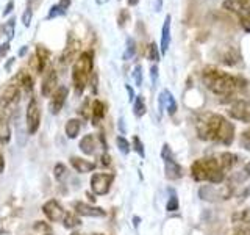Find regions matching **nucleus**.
Segmentation results:
<instances>
[{
    "label": "nucleus",
    "mask_w": 250,
    "mask_h": 235,
    "mask_svg": "<svg viewBox=\"0 0 250 235\" xmlns=\"http://www.w3.org/2000/svg\"><path fill=\"white\" fill-rule=\"evenodd\" d=\"M202 82L211 93H214L216 96L230 99V100H236L242 97V94L247 90V82L244 78L234 77L214 66H208L203 69Z\"/></svg>",
    "instance_id": "obj_1"
},
{
    "label": "nucleus",
    "mask_w": 250,
    "mask_h": 235,
    "mask_svg": "<svg viewBox=\"0 0 250 235\" xmlns=\"http://www.w3.org/2000/svg\"><path fill=\"white\" fill-rule=\"evenodd\" d=\"M191 176L195 182H209V184H222L227 172L221 168L217 159H199L191 164Z\"/></svg>",
    "instance_id": "obj_2"
},
{
    "label": "nucleus",
    "mask_w": 250,
    "mask_h": 235,
    "mask_svg": "<svg viewBox=\"0 0 250 235\" xmlns=\"http://www.w3.org/2000/svg\"><path fill=\"white\" fill-rule=\"evenodd\" d=\"M92 66H94V61H92L91 52H83L75 61V65L72 68V82H74L75 93L78 96L83 94L86 85H88V80L92 72Z\"/></svg>",
    "instance_id": "obj_3"
},
{
    "label": "nucleus",
    "mask_w": 250,
    "mask_h": 235,
    "mask_svg": "<svg viewBox=\"0 0 250 235\" xmlns=\"http://www.w3.org/2000/svg\"><path fill=\"white\" fill-rule=\"evenodd\" d=\"M221 115L216 113H205L199 118V121L195 122V129H197V135L203 141H213L216 140L219 125L222 122Z\"/></svg>",
    "instance_id": "obj_4"
},
{
    "label": "nucleus",
    "mask_w": 250,
    "mask_h": 235,
    "mask_svg": "<svg viewBox=\"0 0 250 235\" xmlns=\"http://www.w3.org/2000/svg\"><path fill=\"white\" fill-rule=\"evenodd\" d=\"M199 196L200 199L208 201V202H219L221 199H230L233 196V185L225 184L221 187L214 185H202L199 188Z\"/></svg>",
    "instance_id": "obj_5"
},
{
    "label": "nucleus",
    "mask_w": 250,
    "mask_h": 235,
    "mask_svg": "<svg viewBox=\"0 0 250 235\" xmlns=\"http://www.w3.org/2000/svg\"><path fill=\"white\" fill-rule=\"evenodd\" d=\"M224 10L234 13L241 21V25L250 31V0H225Z\"/></svg>",
    "instance_id": "obj_6"
},
{
    "label": "nucleus",
    "mask_w": 250,
    "mask_h": 235,
    "mask_svg": "<svg viewBox=\"0 0 250 235\" xmlns=\"http://www.w3.org/2000/svg\"><path fill=\"white\" fill-rule=\"evenodd\" d=\"M161 157L164 160V172H166V177L169 180H178L183 177V168L182 164L177 163L174 155H172V151L167 144L163 146V151H161Z\"/></svg>",
    "instance_id": "obj_7"
},
{
    "label": "nucleus",
    "mask_w": 250,
    "mask_h": 235,
    "mask_svg": "<svg viewBox=\"0 0 250 235\" xmlns=\"http://www.w3.org/2000/svg\"><path fill=\"white\" fill-rule=\"evenodd\" d=\"M25 121L28 135H35L39 129V124H41V108H39V104L35 97H31V100L28 102Z\"/></svg>",
    "instance_id": "obj_8"
},
{
    "label": "nucleus",
    "mask_w": 250,
    "mask_h": 235,
    "mask_svg": "<svg viewBox=\"0 0 250 235\" xmlns=\"http://www.w3.org/2000/svg\"><path fill=\"white\" fill-rule=\"evenodd\" d=\"M114 174H109V172H97L91 177V190L94 194L104 196L109 191V188L113 185Z\"/></svg>",
    "instance_id": "obj_9"
},
{
    "label": "nucleus",
    "mask_w": 250,
    "mask_h": 235,
    "mask_svg": "<svg viewBox=\"0 0 250 235\" xmlns=\"http://www.w3.org/2000/svg\"><path fill=\"white\" fill-rule=\"evenodd\" d=\"M229 115L236 121L250 122V99L239 97L233 100V104L229 110Z\"/></svg>",
    "instance_id": "obj_10"
},
{
    "label": "nucleus",
    "mask_w": 250,
    "mask_h": 235,
    "mask_svg": "<svg viewBox=\"0 0 250 235\" xmlns=\"http://www.w3.org/2000/svg\"><path fill=\"white\" fill-rule=\"evenodd\" d=\"M42 212H44V215L53 223L62 221V218H64V215H66V212L62 210V207L60 206V202L55 201V199L47 201L42 206Z\"/></svg>",
    "instance_id": "obj_11"
},
{
    "label": "nucleus",
    "mask_w": 250,
    "mask_h": 235,
    "mask_svg": "<svg viewBox=\"0 0 250 235\" xmlns=\"http://www.w3.org/2000/svg\"><path fill=\"white\" fill-rule=\"evenodd\" d=\"M233 138H234V125L229 119L222 118V122L219 125V130L216 135V141H221L222 144L230 146L233 143Z\"/></svg>",
    "instance_id": "obj_12"
},
{
    "label": "nucleus",
    "mask_w": 250,
    "mask_h": 235,
    "mask_svg": "<svg viewBox=\"0 0 250 235\" xmlns=\"http://www.w3.org/2000/svg\"><path fill=\"white\" fill-rule=\"evenodd\" d=\"M74 210L77 215L91 216V218H102L106 215V212L104 209L89 206V204H86V202H74Z\"/></svg>",
    "instance_id": "obj_13"
},
{
    "label": "nucleus",
    "mask_w": 250,
    "mask_h": 235,
    "mask_svg": "<svg viewBox=\"0 0 250 235\" xmlns=\"http://www.w3.org/2000/svg\"><path fill=\"white\" fill-rule=\"evenodd\" d=\"M66 99H67V88H66V86H60V88H57V91L52 94L50 113L52 115H58L61 112L62 105H64Z\"/></svg>",
    "instance_id": "obj_14"
},
{
    "label": "nucleus",
    "mask_w": 250,
    "mask_h": 235,
    "mask_svg": "<svg viewBox=\"0 0 250 235\" xmlns=\"http://www.w3.org/2000/svg\"><path fill=\"white\" fill-rule=\"evenodd\" d=\"M19 97V85H8L0 94V105L3 108H8L11 104H14Z\"/></svg>",
    "instance_id": "obj_15"
},
{
    "label": "nucleus",
    "mask_w": 250,
    "mask_h": 235,
    "mask_svg": "<svg viewBox=\"0 0 250 235\" xmlns=\"http://www.w3.org/2000/svg\"><path fill=\"white\" fill-rule=\"evenodd\" d=\"M163 110H166L170 116L177 112V102L169 90H163L160 94V112H163Z\"/></svg>",
    "instance_id": "obj_16"
},
{
    "label": "nucleus",
    "mask_w": 250,
    "mask_h": 235,
    "mask_svg": "<svg viewBox=\"0 0 250 235\" xmlns=\"http://www.w3.org/2000/svg\"><path fill=\"white\" fill-rule=\"evenodd\" d=\"M57 82H58V77H57V70L50 69L47 75L44 77V82L41 85V93L44 97H50L53 94V90L57 88Z\"/></svg>",
    "instance_id": "obj_17"
},
{
    "label": "nucleus",
    "mask_w": 250,
    "mask_h": 235,
    "mask_svg": "<svg viewBox=\"0 0 250 235\" xmlns=\"http://www.w3.org/2000/svg\"><path fill=\"white\" fill-rule=\"evenodd\" d=\"M70 164H72L74 169L80 172V174H86V172H91L96 169V163L80 159V157H70Z\"/></svg>",
    "instance_id": "obj_18"
},
{
    "label": "nucleus",
    "mask_w": 250,
    "mask_h": 235,
    "mask_svg": "<svg viewBox=\"0 0 250 235\" xmlns=\"http://www.w3.org/2000/svg\"><path fill=\"white\" fill-rule=\"evenodd\" d=\"M170 14L166 16L163 24V31H161V53H166L169 50V46H170Z\"/></svg>",
    "instance_id": "obj_19"
},
{
    "label": "nucleus",
    "mask_w": 250,
    "mask_h": 235,
    "mask_svg": "<svg viewBox=\"0 0 250 235\" xmlns=\"http://www.w3.org/2000/svg\"><path fill=\"white\" fill-rule=\"evenodd\" d=\"M217 162H219V164H221V168L225 171V172H229L234 164H236V162H238V157L234 155V154H231V152H222L221 155L217 157Z\"/></svg>",
    "instance_id": "obj_20"
},
{
    "label": "nucleus",
    "mask_w": 250,
    "mask_h": 235,
    "mask_svg": "<svg viewBox=\"0 0 250 235\" xmlns=\"http://www.w3.org/2000/svg\"><path fill=\"white\" fill-rule=\"evenodd\" d=\"M70 6V0H60L57 5L50 6V11L47 14V19L58 18V16H64L67 13V8Z\"/></svg>",
    "instance_id": "obj_21"
},
{
    "label": "nucleus",
    "mask_w": 250,
    "mask_h": 235,
    "mask_svg": "<svg viewBox=\"0 0 250 235\" xmlns=\"http://www.w3.org/2000/svg\"><path fill=\"white\" fill-rule=\"evenodd\" d=\"M249 179H250V162L246 163V164H244V168H242L241 171L233 172L229 184H230V185H233V184H244L246 180H249ZM233 187H234V185H233Z\"/></svg>",
    "instance_id": "obj_22"
},
{
    "label": "nucleus",
    "mask_w": 250,
    "mask_h": 235,
    "mask_svg": "<svg viewBox=\"0 0 250 235\" xmlns=\"http://www.w3.org/2000/svg\"><path fill=\"white\" fill-rule=\"evenodd\" d=\"M96 147H97V143H96V138L94 135H84L80 141V149L82 152L86 154V155H92L96 152Z\"/></svg>",
    "instance_id": "obj_23"
},
{
    "label": "nucleus",
    "mask_w": 250,
    "mask_h": 235,
    "mask_svg": "<svg viewBox=\"0 0 250 235\" xmlns=\"http://www.w3.org/2000/svg\"><path fill=\"white\" fill-rule=\"evenodd\" d=\"M91 115H92V124H99L100 119H104V116H105V104L104 102L94 100L92 108H91Z\"/></svg>",
    "instance_id": "obj_24"
},
{
    "label": "nucleus",
    "mask_w": 250,
    "mask_h": 235,
    "mask_svg": "<svg viewBox=\"0 0 250 235\" xmlns=\"http://www.w3.org/2000/svg\"><path fill=\"white\" fill-rule=\"evenodd\" d=\"M82 129V124H80V119H77V118H72V119H69L66 122V135L69 138H77L78 137V132Z\"/></svg>",
    "instance_id": "obj_25"
},
{
    "label": "nucleus",
    "mask_w": 250,
    "mask_h": 235,
    "mask_svg": "<svg viewBox=\"0 0 250 235\" xmlns=\"http://www.w3.org/2000/svg\"><path fill=\"white\" fill-rule=\"evenodd\" d=\"M147 112L146 107V100L143 96H136V99L133 100V113H135L136 118H143Z\"/></svg>",
    "instance_id": "obj_26"
},
{
    "label": "nucleus",
    "mask_w": 250,
    "mask_h": 235,
    "mask_svg": "<svg viewBox=\"0 0 250 235\" xmlns=\"http://www.w3.org/2000/svg\"><path fill=\"white\" fill-rule=\"evenodd\" d=\"M36 57H38V72H42L45 68V61L49 57V52H47L42 46H38L36 49Z\"/></svg>",
    "instance_id": "obj_27"
},
{
    "label": "nucleus",
    "mask_w": 250,
    "mask_h": 235,
    "mask_svg": "<svg viewBox=\"0 0 250 235\" xmlns=\"http://www.w3.org/2000/svg\"><path fill=\"white\" fill-rule=\"evenodd\" d=\"M136 53V43L133 38H127V43H125V52H124V60L128 61L135 57Z\"/></svg>",
    "instance_id": "obj_28"
},
{
    "label": "nucleus",
    "mask_w": 250,
    "mask_h": 235,
    "mask_svg": "<svg viewBox=\"0 0 250 235\" xmlns=\"http://www.w3.org/2000/svg\"><path fill=\"white\" fill-rule=\"evenodd\" d=\"M82 221L80 218H78L77 215H72V213H66L64 218H62V226L66 227V229H74V227L80 226Z\"/></svg>",
    "instance_id": "obj_29"
},
{
    "label": "nucleus",
    "mask_w": 250,
    "mask_h": 235,
    "mask_svg": "<svg viewBox=\"0 0 250 235\" xmlns=\"http://www.w3.org/2000/svg\"><path fill=\"white\" fill-rule=\"evenodd\" d=\"M19 85H22L23 90H25L27 93H30L31 90H33V78H31L27 72H22L19 75Z\"/></svg>",
    "instance_id": "obj_30"
},
{
    "label": "nucleus",
    "mask_w": 250,
    "mask_h": 235,
    "mask_svg": "<svg viewBox=\"0 0 250 235\" xmlns=\"http://www.w3.org/2000/svg\"><path fill=\"white\" fill-rule=\"evenodd\" d=\"M53 174H55V179L60 180V182H62V180H64V179L67 177V168H66L62 163L55 164V168H53Z\"/></svg>",
    "instance_id": "obj_31"
},
{
    "label": "nucleus",
    "mask_w": 250,
    "mask_h": 235,
    "mask_svg": "<svg viewBox=\"0 0 250 235\" xmlns=\"http://www.w3.org/2000/svg\"><path fill=\"white\" fill-rule=\"evenodd\" d=\"M10 137H11V132H10V127H8V124L5 121H0V143H8Z\"/></svg>",
    "instance_id": "obj_32"
},
{
    "label": "nucleus",
    "mask_w": 250,
    "mask_h": 235,
    "mask_svg": "<svg viewBox=\"0 0 250 235\" xmlns=\"http://www.w3.org/2000/svg\"><path fill=\"white\" fill-rule=\"evenodd\" d=\"M147 57L150 61H160L161 55H160V50H158V46H156L155 43H150V46H148Z\"/></svg>",
    "instance_id": "obj_33"
},
{
    "label": "nucleus",
    "mask_w": 250,
    "mask_h": 235,
    "mask_svg": "<svg viewBox=\"0 0 250 235\" xmlns=\"http://www.w3.org/2000/svg\"><path fill=\"white\" fill-rule=\"evenodd\" d=\"M239 146H241L242 149H246V151H250V127L241 133Z\"/></svg>",
    "instance_id": "obj_34"
},
{
    "label": "nucleus",
    "mask_w": 250,
    "mask_h": 235,
    "mask_svg": "<svg viewBox=\"0 0 250 235\" xmlns=\"http://www.w3.org/2000/svg\"><path fill=\"white\" fill-rule=\"evenodd\" d=\"M116 143H117V147H119V151H121L122 154L127 155V154L130 152V143H128V141L125 140L124 137H117V138H116Z\"/></svg>",
    "instance_id": "obj_35"
},
{
    "label": "nucleus",
    "mask_w": 250,
    "mask_h": 235,
    "mask_svg": "<svg viewBox=\"0 0 250 235\" xmlns=\"http://www.w3.org/2000/svg\"><path fill=\"white\" fill-rule=\"evenodd\" d=\"M133 78H135L136 86L143 85V66L141 65H136L135 69H133Z\"/></svg>",
    "instance_id": "obj_36"
},
{
    "label": "nucleus",
    "mask_w": 250,
    "mask_h": 235,
    "mask_svg": "<svg viewBox=\"0 0 250 235\" xmlns=\"http://www.w3.org/2000/svg\"><path fill=\"white\" fill-rule=\"evenodd\" d=\"M166 210L167 212H175V210H178V199H177V194L174 191H172V196H170L169 201H167Z\"/></svg>",
    "instance_id": "obj_37"
},
{
    "label": "nucleus",
    "mask_w": 250,
    "mask_h": 235,
    "mask_svg": "<svg viewBox=\"0 0 250 235\" xmlns=\"http://www.w3.org/2000/svg\"><path fill=\"white\" fill-rule=\"evenodd\" d=\"M133 147H135V151H136L141 157H146V152H144V144H143V141H141L138 137H133Z\"/></svg>",
    "instance_id": "obj_38"
},
{
    "label": "nucleus",
    "mask_w": 250,
    "mask_h": 235,
    "mask_svg": "<svg viewBox=\"0 0 250 235\" xmlns=\"http://www.w3.org/2000/svg\"><path fill=\"white\" fill-rule=\"evenodd\" d=\"M14 25H16V19H14V18H11L10 21H8V22L5 24L3 30L6 31L8 39H11V38H13V35H14Z\"/></svg>",
    "instance_id": "obj_39"
},
{
    "label": "nucleus",
    "mask_w": 250,
    "mask_h": 235,
    "mask_svg": "<svg viewBox=\"0 0 250 235\" xmlns=\"http://www.w3.org/2000/svg\"><path fill=\"white\" fill-rule=\"evenodd\" d=\"M31 18H33V10H31V8H28V6H27L25 13H23V16H22V22H23V25H25V27H30Z\"/></svg>",
    "instance_id": "obj_40"
},
{
    "label": "nucleus",
    "mask_w": 250,
    "mask_h": 235,
    "mask_svg": "<svg viewBox=\"0 0 250 235\" xmlns=\"http://www.w3.org/2000/svg\"><path fill=\"white\" fill-rule=\"evenodd\" d=\"M150 77H152V85L156 86V83H158V66H152L150 68Z\"/></svg>",
    "instance_id": "obj_41"
},
{
    "label": "nucleus",
    "mask_w": 250,
    "mask_h": 235,
    "mask_svg": "<svg viewBox=\"0 0 250 235\" xmlns=\"http://www.w3.org/2000/svg\"><path fill=\"white\" fill-rule=\"evenodd\" d=\"M35 231H45V232H49L50 227L47 226V224H44L42 221H36L35 223Z\"/></svg>",
    "instance_id": "obj_42"
},
{
    "label": "nucleus",
    "mask_w": 250,
    "mask_h": 235,
    "mask_svg": "<svg viewBox=\"0 0 250 235\" xmlns=\"http://www.w3.org/2000/svg\"><path fill=\"white\" fill-rule=\"evenodd\" d=\"M8 50H10V44L8 43H5V44H2L0 46V60H2L5 55L8 53Z\"/></svg>",
    "instance_id": "obj_43"
},
{
    "label": "nucleus",
    "mask_w": 250,
    "mask_h": 235,
    "mask_svg": "<svg viewBox=\"0 0 250 235\" xmlns=\"http://www.w3.org/2000/svg\"><path fill=\"white\" fill-rule=\"evenodd\" d=\"M238 232L242 234V235H250V221L242 224V227H241V229H239Z\"/></svg>",
    "instance_id": "obj_44"
},
{
    "label": "nucleus",
    "mask_w": 250,
    "mask_h": 235,
    "mask_svg": "<svg viewBox=\"0 0 250 235\" xmlns=\"http://www.w3.org/2000/svg\"><path fill=\"white\" fill-rule=\"evenodd\" d=\"M153 11L155 13H160L163 10V0H153Z\"/></svg>",
    "instance_id": "obj_45"
},
{
    "label": "nucleus",
    "mask_w": 250,
    "mask_h": 235,
    "mask_svg": "<svg viewBox=\"0 0 250 235\" xmlns=\"http://www.w3.org/2000/svg\"><path fill=\"white\" fill-rule=\"evenodd\" d=\"M100 160H102L100 163H102V164H104V166H108V164H109V163H111V157H109V155H108V154L105 152L104 155H102V157H100Z\"/></svg>",
    "instance_id": "obj_46"
},
{
    "label": "nucleus",
    "mask_w": 250,
    "mask_h": 235,
    "mask_svg": "<svg viewBox=\"0 0 250 235\" xmlns=\"http://www.w3.org/2000/svg\"><path fill=\"white\" fill-rule=\"evenodd\" d=\"M125 88H127V93H128V96H130L128 99H130V100L133 102V100L136 99V96H135V91H133V88H131L130 85H127V86H125Z\"/></svg>",
    "instance_id": "obj_47"
},
{
    "label": "nucleus",
    "mask_w": 250,
    "mask_h": 235,
    "mask_svg": "<svg viewBox=\"0 0 250 235\" xmlns=\"http://www.w3.org/2000/svg\"><path fill=\"white\" fill-rule=\"evenodd\" d=\"M13 6H14V2L11 0V2H8V5H6V8H5V11H3V16H8L11 11H13Z\"/></svg>",
    "instance_id": "obj_48"
},
{
    "label": "nucleus",
    "mask_w": 250,
    "mask_h": 235,
    "mask_svg": "<svg viewBox=\"0 0 250 235\" xmlns=\"http://www.w3.org/2000/svg\"><path fill=\"white\" fill-rule=\"evenodd\" d=\"M125 18H128V14H127V11H122L121 13V16H119V27H124L125 25Z\"/></svg>",
    "instance_id": "obj_49"
},
{
    "label": "nucleus",
    "mask_w": 250,
    "mask_h": 235,
    "mask_svg": "<svg viewBox=\"0 0 250 235\" xmlns=\"http://www.w3.org/2000/svg\"><path fill=\"white\" fill-rule=\"evenodd\" d=\"M3 169H5V159H3V155L0 154V174L3 172Z\"/></svg>",
    "instance_id": "obj_50"
},
{
    "label": "nucleus",
    "mask_w": 250,
    "mask_h": 235,
    "mask_svg": "<svg viewBox=\"0 0 250 235\" xmlns=\"http://www.w3.org/2000/svg\"><path fill=\"white\" fill-rule=\"evenodd\" d=\"M38 2H39V0H27V6L31 8V6H33V3H38Z\"/></svg>",
    "instance_id": "obj_51"
},
{
    "label": "nucleus",
    "mask_w": 250,
    "mask_h": 235,
    "mask_svg": "<svg viewBox=\"0 0 250 235\" xmlns=\"http://www.w3.org/2000/svg\"><path fill=\"white\" fill-rule=\"evenodd\" d=\"M138 2H139V0H128V5L130 6H135V5H138Z\"/></svg>",
    "instance_id": "obj_52"
},
{
    "label": "nucleus",
    "mask_w": 250,
    "mask_h": 235,
    "mask_svg": "<svg viewBox=\"0 0 250 235\" xmlns=\"http://www.w3.org/2000/svg\"><path fill=\"white\" fill-rule=\"evenodd\" d=\"M70 235H82V234H78V232H72V234H70Z\"/></svg>",
    "instance_id": "obj_53"
},
{
    "label": "nucleus",
    "mask_w": 250,
    "mask_h": 235,
    "mask_svg": "<svg viewBox=\"0 0 250 235\" xmlns=\"http://www.w3.org/2000/svg\"><path fill=\"white\" fill-rule=\"evenodd\" d=\"M102 2H106V0H97V3H102Z\"/></svg>",
    "instance_id": "obj_54"
},
{
    "label": "nucleus",
    "mask_w": 250,
    "mask_h": 235,
    "mask_svg": "<svg viewBox=\"0 0 250 235\" xmlns=\"http://www.w3.org/2000/svg\"><path fill=\"white\" fill-rule=\"evenodd\" d=\"M94 235H104V234H94Z\"/></svg>",
    "instance_id": "obj_55"
},
{
    "label": "nucleus",
    "mask_w": 250,
    "mask_h": 235,
    "mask_svg": "<svg viewBox=\"0 0 250 235\" xmlns=\"http://www.w3.org/2000/svg\"><path fill=\"white\" fill-rule=\"evenodd\" d=\"M236 235H242V234H239V232H238V234H236Z\"/></svg>",
    "instance_id": "obj_56"
},
{
    "label": "nucleus",
    "mask_w": 250,
    "mask_h": 235,
    "mask_svg": "<svg viewBox=\"0 0 250 235\" xmlns=\"http://www.w3.org/2000/svg\"><path fill=\"white\" fill-rule=\"evenodd\" d=\"M45 235H52V234H45Z\"/></svg>",
    "instance_id": "obj_57"
}]
</instances>
